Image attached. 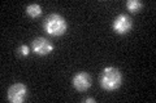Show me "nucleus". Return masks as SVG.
I'll return each instance as SVG.
<instances>
[{
	"label": "nucleus",
	"instance_id": "7ed1b4c3",
	"mask_svg": "<svg viewBox=\"0 0 156 103\" xmlns=\"http://www.w3.org/2000/svg\"><path fill=\"white\" fill-rule=\"evenodd\" d=\"M27 97V88L22 82H16L8 89L7 98L12 103H22Z\"/></svg>",
	"mask_w": 156,
	"mask_h": 103
},
{
	"label": "nucleus",
	"instance_id": "9d476101",
	"mask_svg": "<svg viewBox=\"0 0 156 103\" xmlns=\"http://www.w3.org/2000/svg\"><path fill=\"white\" fill-rule=\"evenodd\" d=\"M85 102H87V103H89V102L94 103V102H95V99H94V98H86V99H85Z\"/></svg>",
	"mask_w": 156,
	"mask_h": 103
},
{
	"label": "nucleus",
	"instance_id": "39448f33",
	"mask_svg": "<svg viewBox=\"0 0 156 103\" xmlns=\"http://www.w3.org/2000/svg\"><path fill=\"white\" fill-rule=\"evenodd\" d=\"M33 52L38 56H47L53 50V45L46 37H37L31 43Z\"/></svg>",
	"mask_w": 156,
	"mask_h": 103
},
{
	"label": "nucleus",
	"instance_id": "6e6552de",
	"mask_svg": "<svg viewBox=\"0 0 156 103\" xmlns=\"http://www.w3.org/2000/svg\"><path fill=\"white\" fill-rule=\"evenodd\" d=\"M126 7H128L130 12H138L139 9L143 7V3L138 2V0H128V2H126Z\"/></svg>",
	"mask_w": 156,
	"mask_h": 103
},
{
	"label": "nucleus",
	"instance_id": "423d86ee",
	"mask_svg": "<svg viewBox=\"0 0 156 103\" xmlns=\"http://www.w3.org/2000/svg\"><path fill=\"white\" fill-rule=\"evenodd\" d=\"M73 86L78 92H85L91 86V77L87 72H78L73 77Z\"/></svg>",
	"mask_w": 156,
	"mask_h": 103
},
{
	"label": "nucleus",
	"instance_id": "20e7f679",
	"mask_svg": "<svg viewBox=\"0 0 156 103\" xmlns=\"http://www.w3.org/2000/svg\"><path fill=\"white\" fill-rule=\"evenodd\" d=\"M131 26H133V22H131V18L128 16V14H120V16H117L113 21V24H112V27H113V30L116 34H120V35H124V34L129 32Z\"/></svg>",
	"mask_w": 156,
	"mask_h": 103
},
{
	"label": "nucleus",
	"instance_id": "f03ea898",
	"mask_svg": "<svg viewBox=\"0 0 156 103\" xmlns=\"http://www.w3.org/2000/svg\"><path fill=\"white\" fill-rule=\"evenodd\" d=\"M68 28V23L60 14L52 13L47 17L44 22V30L51 36H61L64 35Z\"/></svg>",
	"mask_w": 156,
	"mask_h": 103
},
{
	"label": "nucleus",
	"instance_id": "0eeeda50",
	"mask_svg": "<svg viewBox=\"0 0 156 103\" xmlns=\"http://www.w3.org/2000/svg\"><path fill=\"white\" fill-rule=\"evenodd\" d=\"M26 14L27 16H30L31 18H37L42 14V7L39 5V4H29L26 7Z\"/></svg>",
	"mask_w": 156,
	"mask_h": 103
},
{
	"label": "nucleus",
	"instance_id": "1a4fd4ad",
	"mask_svg": "<svg viewBox=\"0 0 156 103\" xmlns=\"http://www.w3.org/2000/svg\"><path fill=\"white\" fill-rule=\"evenodd\" d=\"M17 52H18V54H21L23 57H27L29 53H30V49H29L27 45H21V47H18Z\"/></svg>",
	"mask_w": 156,
	"mask_h": 103
},
{
	"label": "nucleus",
	"instance_id": "f257e3e1",
	"mask_svg": "<svg viewBox=\"0 0 156 103\" xmlns=\"http://www.w3.org/2000/svg\"><path fill=\"white\" fill-rule=\"evenodd\" d=\"M122 84V75L121 71L116 67H105L100 75V86L104 90L113 92L119 89Z\"/></svg>",
	"mask_w": 156,
	"mask_h": 103
}]
</instances>
